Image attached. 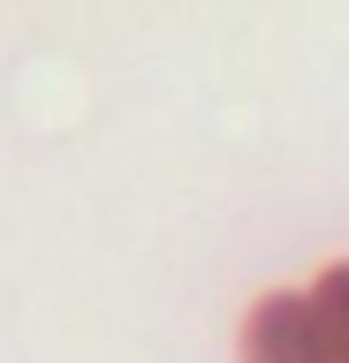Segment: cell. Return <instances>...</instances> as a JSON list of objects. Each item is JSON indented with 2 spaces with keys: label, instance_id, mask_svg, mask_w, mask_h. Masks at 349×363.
Masks as SVG:
<instances>
[{
  "label": "cell",
  "instance_id": "cell-1",
  "mask_svg": "<svg viewBox=\"0 0 349 363\" xmlns=\"http://www.w3.org/2000/svg\"><path fill=\"white\" fill-rule=\"evenodd\" d=\"M235 356L243 363H349V325L326 318V303L311 288H274L251 303Z\"/></svg>",
  "mask_w": 349,
  "mask_h": 363
},
{
  "label": "cell",
  "instance_id": "cell-2",
  "mask_svg": "<svg viewBox=\"0 0 349 363\" xmlns=\"http://www.w3.org/2000/svg\"><path fill=\"white\" fill-rule=\"evenodd\" d=\"M311 295L326 303V318H342V325H349V257H342V265H326L319 280H311Z\"/></svg>",
  "mask_w": 349,
  "mask_h": 363
}]
</instances>
